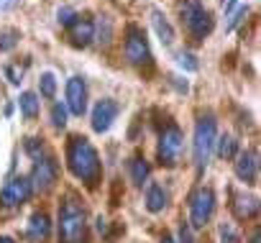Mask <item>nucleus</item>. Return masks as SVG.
I'll return each instance as SVG.
<instances>
[{"label": "nucleus", "mask_w": 261, "mask_h": 243, "mask_svg": "<svg viewBox=\"0 0 261 243\" xmlns=\"http://www.w3.org/2000/svg\"><path fill=\"white\" fill-rule=\"evenodd\" d=\"M67 167L80 182H85L90 187L97 184L100 172H102L100 156L85 136H72L69 139V144H67Z\"/></svg>", "instance_id": "obj_1"}, {"label": "nucleus", "mask_w": 261, "mask_h": 243, "mask_svg": "<svg viewBox=\"0 0 261 243\" xmlns=\"http://www.w3.org/2000/svg\"><path fill=\"white\" fill-rule=\"evenodd\" d=\"M87 230V215L74 195H67L59 207V243H82Z\"/></svg>", "instance_id": "obj_2"}, {"label": "nucleus", "mask_w": 261, "mask_h": 243, "mask_svg": "<svg viewBox=\"0 0 261 243\" xmlns=\"http://www.w3.org/2000/svg\"><path fill=\"white\" fill-rule=\"evenodd\" d=\"M215 139H218V126H215V118L207 113L202 118H197L195 123V139H192V159L195 167L202 172L210 164L213 149H215Z\"/></svg>", "instance_id": "obj_3"}, {"label": "nucleus", "mask_w": 261, "mask_h": 243, "mask_svg": "<svg viewBox=\"0 0 261 243\" xmlns=\"http://www.w3.org/2000/svg\"><path fill=\"white\" fill-rule=\"evenodd\" d=\"M179 16H182V23H185V29L190 31V36L195 41H202L215 26L213 16L202 8L200 0H182L179 3Z\"/></svg>", "instance_id": "obj_4"}, {"label": "nucleus", "mask_w": 261, "mask_h": 243, "mask_svg": "<svg viewBox=\"0 0 261 243\" xmlns=\"http://www.w3.org/2000/svg\"><path fill=\"white\" fill-rule=\"evenodd\" d=\"M215 212V192L210 187H197L190 195V228H205Z\"/></svg>", "instance_id": "obj_5"}, {"label": "nucleus", "mask_w": 261, "mask_h": 243, "mask_svg": "<svg viewBox=\"0 0 261 243\" xmlns=\"http://www.w3.org/2000/svg\"><path fill=\"white\" fill-rule=\"evenodd\" d=\"M182 146H185V136H182V131H179L174 123H169V126L162 131V136H159V149H156L159 161H162L164 167H174V164L179 161Z\"/></svg>", "instance_id": "obj_6"}, {"label": "nucleus", "mask_w": 261, "mask_h": 243, "mask_svg": "<svg viewBox=\"0 0 261 243\" xmlns=\"http://www.w3.org/2000/svg\"><path fill=\"white\" fill-rule=\"evenodd\" d=\"M125 59L134 67H144L151 64V49L146 41V34L139 26H128V36H125Z\"/></svg>", "instance_id": "obj_7"}, {"label": "nucleus", "mask_w": 261, "mask_h": 243, "mask_svg": "<svg viewBox=\"0 0 261 243\" xmlns=\"http://www.w3.org/2000/svg\"><path fill=\"white\" fill-rule=\"evenodd\" d=\"M54 182H57V161L51 156H44V159L34 161V172L29 177L31 192H46V190H51Z\"/></svg>", "instance_id": "obj_8"}, {"label": "nucleus", "mask_w": 261, "mask_h": 243, "mask_svg": "<svg viewBox=\"0 0 261 243\" xmlns=\"http://www.w3.org/2000/svg\"><path fill=\"white\" fill-rule=\"evenodd\" d=\"M118 113H120V105L115 100H110V97L97 100L95 107H92V131L95 133L110 131V126H113V120L118 118Z\"/></svg>", "instance_id": "obj_9"}, {"label": "nucleus", "mask_w": 261, "mask_h": 243, "mask_svg": "<svg viewBox=\"0 0 261 243\" xmlns=\"http://www.w3.org/2000/svg\"><path fill=\"white\" fill-rule=\"evenodd\" d=\"M29 197H31L29 177H13V179L6 182L3 190H0V202H3L6 207H18V205H23Z\"/></svg>", "instance_id": "obj_10"}, {"label": "nucleus", "mask_w": 261, "mask_h": 243, "mask_svg": "<svg viewBox=\"0 0 261 243\" xmlns=\"http://www.w3.org/2000/svg\"><path fill=\"white\" fill-rule=\"evenodd\" d=\"M236 177L243 184H256L258 182V154L253 149H246V151L236 154Z\"/></svg>", "instance_id": "obj_11"}, {"label": "nucleus", "mask_w": 261, "mask_h": 243, "mask_svg": "<svg viewBox=\"0 0 261 243\" xmlns=\"http://www.w3.org/2000/svg\"><path fill=\"white\" fill-rule=\"evenodd\" d=\"M67 110L72 115H82L87 110V82L82 77H69L67 82Z\"/></svg>", "instance_id": "obj_12"}, {"label": "nucleus", "mask_w": 261, "mask_h": 243, "mask_svg": "<svg viewBox=\"0 0 261 243\" xmlns=\"http://www.w3.org/2000/svg\"><path fill=\"white\" fill-rule=\"evenodd\" d=\"M51 233V220L46 212H34L29 218V225H26V235L31 243H44Z\"/></svg>", "instance_id": "obj_13"}, {"label": "nucleus", "mask_w": 261, "mask_h": 243, "mask_svg": "<svg viewBox=\"0 0 261 243\" xmlns=\"http://www.w3.org/2000/svg\"><path fill=\"white\" fill-rule=\"evenodd\" d=\"M92 39H95V23L90 18H77L69 26V41L74 46H87L92 44Z\"/></svg>", "instance_id": "obj_14"}, {"label": "nucleus", "mask_w": 261, "mask_h": 243, "mask_svg": "<svg viewBox=\"0 0 261 243\" xmlns=\"http://www.w3.org/2000/svg\"><path fill=\"white\" fill-rule=\"evenodd\" d=\"M167 205H169V192H167L159 182H151V184L146 187V210L156 215V212H162Z\"/></svg>", "instance_id": "obj_15"}, {"label": "nucleus", "mask_w": 261, "mask_h": 243, "mask_svg": "<svg viewBox=\"0 0 261 243\" xmlns=\"http://www.w3.org/2000/svg\"><path fill=\"white\" fill-rule=\"evenodd\" d=\"M151 26H154V31H156V36L162 39L164 46H169V44L174 41V29H172V23L167 21V16H164L159 8L151 11Z\"/></svg>", "instance_id": "obj_16"}, {"label": "nucleus", "mask_w": 261, "mask_h": 243, "mask_svg": "<svg viewBox=\"0 0 261 243\" xmlns=\"http://www.w3.org/2000/svg\"><path fill=\"white\" fill-rule=\"evenodd\" d=\"M233 212L238 220H251L258 215V200L251 197V195H238L236 202H233Z\"/></svg>", "instance_id": "obj_17"}, {"label": "nucleus", "mask_w": 261, "mask_h": 243, "mask_svg": "<svg viewBox=\"0 0 261 243\" xmlns=\"http://www.w3.org/2000/svg\"><path fill=\"white\" fill-rule=\"evenodd\" d=\"M128 172H130V182H134L136 187H144V184H146V179H149L151 167H149V161H146L141 154H136L134 159L128 161Z\"/></svg>", "instance_id": "obj_18"}, {"label": "nucleus", "mask_w": 261, "mask_h": 243, "mask_svg": "<svg viewBox=\"0 0 261 243\" xmlns=\"http://www.w3.org/2000/svg\"><path fill=\"white\" fill-rule=\"evenodd\" d=\"M215 154L220 156V159H236V154H238V141L233 139V136H220V139H215Z\"/></svg>", "instance_id": "obj_19"}, {"label": "nucleus", "mask_w": 261, "mask_h": 243, "mask_svg": "<svg viewBox=\"0 0 261 243\" xmlns=\"http://www.w3.org/2000/svg\"><path fill=\"white\" fill-rule=\"evenodd\" d=\"M18 107H21L23 118H36L39 115V97H36V92H21Z\"/></svg>", "instance_id": "obj_20"}, {"label": "nucleus", "mask_w": 261, "mask_h": 243, "mask_svg": "<svg viewBox=\"0 0 261 243\" xmlns=\"http://www.w3.org/2000/svg\"><path fill=\"white\" fill-rule=\"evenodd\" d=\"M39 92H41L44 97H54V95H57V77H54L51 72H44V74H41V79H39Z\"/></svg>", "instance_id": "obj_21"}, {"label": "nucleus", "mask_w": 261, "mask_h": 243, "mask_svg": "<svg viewBox=\"0 0 261 243\" xmlns=\"http://www.w3.org/2000/svg\"><path fill=\"white\" fill-rule=\"evenodd\" d=\"M21 34L16 29H6V31H0V51H11L16 44H18Z\"/></svg>", "instance_id": "obj_22"}, {"label": "nucleus", "mask_w": 261, "mask_h": 243, "mask_svg": "<svg viewBox=\"0 0 261 243\" xmlns=\"http://www.w3.org/2000/svg\"><path fill=\"white\" fill-rule=\"evenodd\" d=\"M51 126L59 128V131L67 126V105H62V102L51 105Z\"/></svg>", "instance_id": "obj_23"}, {"label": "nucleus", "mask_w": 261, "mask_h": 243, "mask_svg": "<svg viewBox=\"0 0 261 243\" xmlns=\"http://www.w3.org/2000/svg\"><path fill=\"white\" fill-rule=\"evenodd\" d=\"M26 154H29L34 161H39V159L49 156V154H46V149H44V144H41L39 139H26Z\"/></svg>", "instance_id": "obj_24"}, {"label": "nucleus", "mask_w": 261, "mask_h": 243, "mask_svg": "<svg viewBox=\"0 0 261 243\" xmlns=\"http://www.w3.org/2000/svg\"><path fill=\"white\" fill-rule=\"evenodd\" d=\"M220 240L223 243H241V238L230 223H220Z\"/></svg>", "instance_id": "obj_25"}, {"label": "nucleus", "mask_w": 261, "mask_h": 243, "mask_svg": "<svg viewBox=\"0 0 261 243\" xmlns=\"http://www.w3.org/2000/svg\"><path fill=\"white\" fill-rule=\"evenodd\" d=\"M177 62H179V67H182L185 72H197V62H195V57H192L190 51H179V54H177Z\"/></svg>", "instance_id": "obj_26"}, {"label": "nucleus", "mask_w": 261, "mask_h": 243, "mask_svg": "<svg viewBox=\"0 0 261 243\" xmlns=\"http://www.w3.org/2000/svg\"><path fill=\"white\" fill-rule=\"evenodd\" d=\"M246 16H248V6H241L236 13H230V21L225 23V31H233V29H236V26H238V23L246 18Z\"/></svg>", "instance_id": "obj_27"}, {"label": "nucleus", "mask_w": 261, "mask_h": 243, "mask_svg": "<svg viewBox=\"0 0 261 243\" xmlns=\"http://www.w3.org/2000/svg\"><path fill=\"white\" fill-rule=\"evenodd\" d=\"M57 18H59V23H62V26H67V29H69V26H72V23H74V21H77L80 16H77V13H74L72 8H59Z\"/></svg>", "instance_id": "obj_28"}, {"label": "nucleus", "mask_w": 261, "mask_h": 243, "mask_svg": "<svg viewBox=\"0 0 261 243\" xmlns=\"http://www.w3.org/2000/svg\"><path fill=\"white\" fill-rule=\"evenodd\" d=\"M174 243H195V235H192V228L190 223H182L179 230H177V240Z\"/></svg>", "instance_id": "obj_29"}, {"label": "nucleus", "mask_w": 261, "mask_h": 243, "mask_svg": "<svg viewBox=\"0 0 261 243\" xmlns=\"http://www.w3.org/2000/svg\"><path fill=\"white\" fill-rule=\"evenodd\" d=\"M3 72H6V77L11 79V85H21V77H23V72H21V69H16V67H11V64H8Z\"/></svg>", "instance_id": "obj_30"}, {"label": "nucleus", "mask_w": 261, "mask_h": 243, "mask_svg": "<svg viewBox=\"0 0 261 243\" xmlns=\"http://www.w3.org/2000/svg\"><path fill=\"white\" fill-rule=\"evenodd\" d=\"M18 6V0H0V13H8Z\"/></svg>", "instance_id": "obj_31"}, {"label": "nucleus", "mask_w": 261, "mask_h": 243, "mask_svg": "<svg viewBox=\"0 0 261 243\" xmlns=\"http://www.w3.org/2000/svg\"><path fill=\"white\" fill-rule=\"evenodd\" d=\"M97 233H108V220L105 218H97Z\"/></svg>", "instance_id": "obj_32"}, {"label": "nucleus", "mask_w": 261, "mask_h": 243, "mask_svg": "<svg viewBox=\"0 0 261 243\" xmlns=\"http://www.w3.org/2000/svg\"><path fill=\"white\" fill-rule=\"evenodd\" d=\"M248 243H261V233H258V230H253V233H251V238H248Z\"/></svg>", "instance_id": "obj_33"}, {"label": "nucleus", "mask_w": 261, "mask_h": 243, "mask_svg": "<svg viewBox=\"0 0 261 243\" xmlns=\"http://www.w3.org/2000/svg\"><path fill=\"white\" fill-rule=\"evenodd\" d=\"M159 243H174V238H172V235H169V233H164V235H162V240H159Z\"/></svg>", "instance_id": "obj_34"}, {"label": "nucleus", "mask_w": 261, "mask_h": 243, "mask_svg": "<svg viewBox=\"0 0 261 243\" xmlns=\"http://www.w3.org/2000/svg\"><path fill=\"white\" fill-rule=\"evenodd\" d=\"M233 6H236V0H228V3H225V13H230V11H233Z\"/></svg>", "instance_id": "obj_35"}, {"label": "nucleus", "mask_w": 261, "mask_h": 243, "mask_svg": "<svg viewBox=\"0 0 261 243\" xmlns=\"http://www.w3.org/2000/svg\"><path fill=\"white\" fill-rule=\"evenodd\" d=\"M0 243H16L13 238H8V235H0Z\"/></svg>", "instance_id": "obj_36"}]
</instances>
